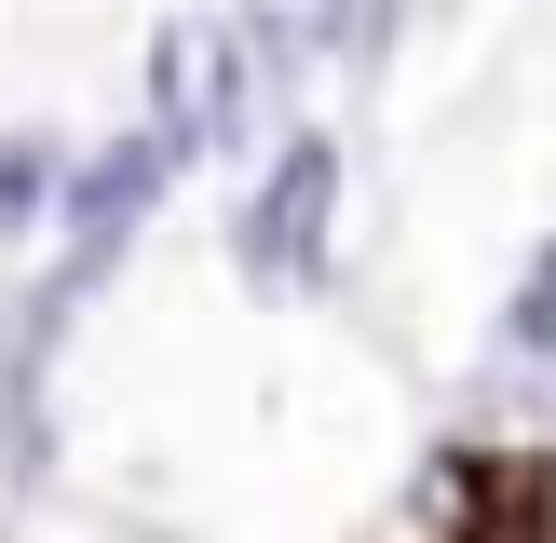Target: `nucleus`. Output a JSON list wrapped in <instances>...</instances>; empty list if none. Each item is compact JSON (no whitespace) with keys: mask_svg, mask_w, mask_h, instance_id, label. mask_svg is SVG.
I'll return each mask as SVG.
<instances>
[{"mask_svg":"<svg viewBox=\"0 0 556 543\" xmlns=\"http://www.w3.org/2000/svg\"><path fill=\"white\" fill-rule=\"evenodd\" d=\"M313 204H326V150H286V177H271V204H258V272H299Z\"/></svg>","mask_w":556,"mask_h":543,"instance_id":"1","label":"nucleus"},{"mask_svg":"<svg viewBox=\"0 0 556 543\" xmlns=\"http://www.w3.org/2000/svg\"><path fill=\"white\" fill-rule=\"evenodd\" d=\"M41 190H54V150H0V217H41Z\"/></svg>","mask_w":556,"mask_h":543,"instance_id":"2","label":"nucleus"}]
</instances>
